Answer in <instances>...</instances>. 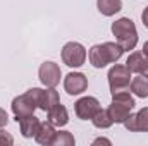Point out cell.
Listing matches in <instances>:
<instances>
[{
    "label": "cell",
    "mask_w": 148,
    "mask_h": 146,
    "mask_svg": "<svg viewBox=\"0 0 148 146\" xmlns=\"http://www.w3.org/2000/svg\"><path fill=\"white\" fill-rule=\"evenodd\" d=\"M122 53H124V50L117 41L115 43L114 41H105V43H100V45H93L88 52V59H90V64L95 69H103L109 64L119 62Z\"/></svg>",
    "instance_id": "6da1fadb"
},
{
    "label": "cell",
    "mask_w": 148,
    "mask_h": 146,
    "mask_svg": "<svg viewBox=\"0 0 148 146\" xmlns=\"http://www.w3.org/2000/svg\"><path fill=\"white\" fill-rule=\"evenodd\" d=\"M112 35L115 36V41L122 46L124 52L134 50L138 45V31H136V24L133 23V19L129 17H121L117 21H114L110 26Z\"/></svg>",
    "instance_id": "7a4b0ae2"
},
{
    "label": "cell",
    "mask_w": 148,
    "mask_h": 146,
    "mask_svg": "<svg viewBox=\"0 0 148 146\" xmlns=\"http://www.w3.org/2000/svg\"><path fill=\"white\" fill-rule=\"evenodd\" d=\"M134 107H136V102L133 95L129 93V89H124V91L112 93V103L107 110L110 113L114 124H124V120L133 113Z\"/></svg>",
    "instance_id": "3957f363"
},
{
    "label": "cell",
    "mask_w": 148,
    "mask_h": 146,
    "mask_svg": "<svg viewBox=\"0 0 148 146\" xmlns=\"http://www.w3.org/2000/svg\"><path fill=\"white\" fill-rule=\"evenodd\" d=\"M40 96H41V88H29L24 95L16 96L10 103V110H12L16 120L28 117V115H33L35 110L38 108Z\"/></svg>",
    "instance_id": "277c9868"
},
{
    "label": "cell",
    "mask_w": 148,
    "mask_h": 146,
    "mask_svg": "<svg viewBox=\"0 0 148 146\" xmlns=\"http://www.w3.org/2000/svg\"><path fill=\"white\" fill-rule=\"evenodd\" d=\"M60 57H62V62L71 67V69H77L81 65H84L86 62V57H88V52L86 48L77 43V41H69L62 46V52H60Z\"/></svg>",
    "instance_id": "5b68a950"
},
{
    "label": "cell",
    "mask_w": 148,
    "mask_h": 146,
    "mask_svg": "<svg viewBox=\"0 0 148 146\" xmlns=\"http://www.w3.org/2000/svg\"><path fill=\"white\" fill-rule=\"evenodd\" d=\"M107 77H109L110 93H117V91L129 89L131 71L127 69L126 64H114L110 67V71H109V74H107Z\"/></svg>",
    "instance_id": "8992f818"
},
{
    "label": "cell",
    "mask_w": 148,
    "mask_h": 146,
    "mask_svg": "<svg viewBox=\"0 0 148 146\" xmlns=\"http://www.w3.org/2000/svg\"><path fill=\"white\" fill-rule=\"evenodd\" d=\"M60 77H62V71H60L59 64H55L52 60L43 62L38 69V79L47 88H55L60 83Z\"/></svg>",
    "instance_id": "52a82bcc"
},
{
    "label": "cell",
    "mask_w": 148,
    "mask_h": 146,
    "mask_svg": "<svg viewBox=\"0 0 148 146\" xmlns=\"http://www.w3.org/2000/svg\"><path fill=\"white\" fill-rule=\"evenodd\" d=\"M98 108H100V102L95 96H83L74 103L76 117L81 120H91Z\"/></svg>",
    "instance_id": "ba28073f"
},
{
    "label": "cell",
    "mask_w": 148,
    "mask_h": 146,
    "mask_svg": "<svg viewBox=\"0 0 148 146\" xmlns=\"http://www.w3.org/2000/svg\"><path fill=\"white\" fill-rule=\"evenodd\" d=\"M64 89L69 96H77L88 89V77L83 72H69L64 77Z\"/></svg>",
    "instance_id": "9c48e42d"
},
{
    "label": "cell",
    "mask_w": 148,
    "mask_h": 146,
    "mask_svg": "<svg viewBox=\"0 0 148 146\" xmlns=\"http://www.w3.org/2000/svg\"><path fill=\"white\" fill-rule=\"evenodd\" d=\"M47 117H48V122H52L55 127H64L69 122V112L60 103H57L55 107H52V108L48 110Z\"/></svg>",
    "instance_id": "30bf717a"
},
{
    "label": "cell",
    "mask_w": 148,
    "mask_h": 146,
    "mask_svg": "<svg viewBox=\"0 0 148 146\" xmlns=\"http://www.w3.org/2000/svg\"><path fill=\"white\" fill-rule=\"evenodd\" d=\"M55 126L52 122H40V127H38L36 134H35V141L38 145H43V146H50L52 145V139L55 136Z\"/></svg>",
    "instance_id": "8fae6325"
},
{
    "label": "cell",
    "mask_w": 148,
    "mask_h": 146,
    "mask_svg": "<svg viewBox=\"0 0 148 146\" xmlns=\"http://www.w3.org/2000/svg\"><path fill=\"white\" fill-rule=\"evenodd\" d=\"M17 124H19V129H21L23 138L29 139V138H35V134H36L38 127H40V119L33 113V115H28V117L19 119Z\"/></svg>",
    "instance_id": "7c38bea8"
},
{
    "label": "cell",
    "mask_w": 148,
    "mask_h": 146,
    "mask_svg": "<svg viewBox=\"0 0 148 146\" xmlns=\"http://www.w3.org/2000/svg\"><path fill=\"white\" fill-rule=\"evenodd\" d=\"M57 103H60V98H59V93L55 91V88L41 89V96H40L38 108L43 110V112H48L52 107H55Z\"/></svg>",
    "instance_id": "4fadbf2b"
},
{
    "label": "cell",
    "mask_w": 148,
    "mask_h": 146,
    "mask_svg": "<svg viewBox=\"0 0 148 146\" xmlns=\"http://www.w3.org/2000/svg\"><path fill=\"white\" fill-rule=\"evenodd\" d=\"M97 9L102 16L112 17L122 10V2L121 0H97Z\"/></svg>",
    "instance_id": "5bb4252c"
},
{
    "label": "cell",
    "mask_w": 148,
    "mask_h": 146,
    "mask_svg": "<svg viewBox=\"0 0 148 146\" xmlns=\"http://www.w3.org/2000/svg\"><path fill=\"white\" fill-rule=\"evenodd\" d=\"M129 89L138 98H148V77H145V76L133 77L129 83Z\"/></svg>",
    "instance_id": "9a60e30c"
},
{
    "label": "cell",
    "mask_w": 148,
    "mask_h": 146,
    "mask_svg": "<svg viewBox=\"0 0 148 146\" xmlns=\"http://www.w3.org/2000/svg\"><path fill=\"white\" fill-rule=\"evenodd\" d=\"M91 122H93V126H95L97 129H109L112 124H114V120H112L109 110H107V108H102V107L97 110V113L93 115Z\"/></svg>",
    "instance_id": "2e32d148"
},
{
    "label": "cell",
    "mask_w": 148,
    "mask_h": 146,
    "mask_svg": "<svg viewBox=\"0 0 148 146\" xmlns=\"http://www.w3.org/2000/svg\"><path fill=\"white\" fill-rule=\"evenodd\" d=\"M76 139L69 131H59L55 132L53 139H52V146H74Z\"/></svg>",
    "instance_id": "e0dca14e"
},
{
    "label": "cell",
    "mask_w": 148,
    "mask_h": 146,
    "mask_svg": "<svg viewBox=\"0 0 148 146\" xmlns=\"http://www.w3.org/2000/svg\"><path fill=\"white\" fill-rule=\"evenodd\" d=\"M143 59H145L143 52H133V53L127 57V60H126L127 69H129L131 72L138 74V71H140V65H141V62H143Z\"/></svg>",
    "instance_id": "ac0fdd59"
},
{
    "label": "cell",
    "mask_w": 148,
    "mask_h": 146,
    "mask_svg": "<svg viewBox=\"0 0 148 146\" xmlns=\"http://www.w3.org/2000/svg\"><path fill=\"white\" fill-rule=\"evenodd\" d=\"M134 117H136V131L148 132V107H143L138 113H134Z\"/></svg>",
    "instance_id": "d6986e66"
},
{
    "label": "cell",
    "mask_w": 148,
    "mask_h": 146,
    "mask_svg": "<svg viewBox=\"0 0 148 146\" xmlns=\"http://www.w3.org/2000/svg\"><path fill=\"white\" fill-rule=\"evenodd\" d=\"M10 145H14V138L9 132L0 131V146H10Z\"/></svg>",
    "instance_id": "ffe728a7"
},
{
    "label": "cell",
    "mask_w": 148,
    "mask_h": 146,
    "mask_svg": "<svg viewBox=\"0 0 148 146\" xmlns=\"http://www.w3.org/2000/svg\"><path fill=\"white\" fill-rule=\"evenodd\" d=\"M138 74H140V76H145V77H148V57H145V59H143V62H141V65H140V71H138Z\"/></svg>",
    "instance_id": "44dd1931"
},
{
    "label": "cell",
    "mask_w": 148,
    "mask_h": 146,
    "mask_svg": "<svg viewBox=\"0 0 148 146\" xmlns=\"http://www.w3.org/2000/svg\"><path fill=\"white\" fill-rule=\"evenodd\" d=\"M7 122H9V115H7V112H5V110L0 107V129H2V127H5V126H7Z\"/></svg>",
    "instance_id": "7402d4cb"
},
{
    "label": "cell",
    "mask_w": 148,
    "mask_h": 146,
    "mask_svg": "<svg viewBox=\"0 0 148 146\" xmlns=\"http://www.w3.org/2000/svg\"><path fill=\"white\" fill-rule=\"evenodd\" d=\"M141 21H143V26L148 29V7H145L141 12Z\"/></svg>",
    "instance_id": "603a6c76"
},
{
    "label": "cell",
    "mask_w": 148,
    "mask_h": 146,
    "mask_svg": "<svg viewBox=\"0 0 148 146\" xmlns=\"http://www.w3.org/2000/svg\"><path fill=\"white\" fill-rule=\"evenodd\" d=\"M100 143H105V145H112L110 139H105V138H98V139H95V141H93V145H100Z\"/></svg>",
    "instance_id": "cb8c5ba5"
},
{
    "label": "cell",
    "mask_w": 148,
    "mask_h": 146,
    "mask_svg": "<svg viewBox=\"0 0 148 146\" xmlns=\"http://www.w3.org/2000/svg\"><path fill=\"white\" fill-rule=\"evenodd\" d=\"M143 55H145V57H148V41H145V43H143Z\"/></svg>",
    "instance_id": "d4e9b609"
}]
</instances>
